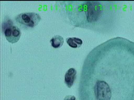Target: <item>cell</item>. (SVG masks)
<instances>
[{
	"label": "cell",
	"instance_id": "1",
	"mask_svg": "<svg viewBox=\"0 0 134 100\" xmlns=\"http://www.w3.org/2000/svg\"><path fill=\"white\" fill-rule=\"evenodd\" d=\"M79 100H134V42L122 37L94 48L84 61Z\"/></svg>",
	"mask_w": 134,
	"mask_h": 100
},
{
	"label": "cell",
	"instance_id": "2",
	"mask_svg": "<svg viewBox=\"0 0 134 100\" xmlns=\"http://www.w3.org/2000/svg\"><path fill=\"white\" fill-rule=\"evenodd\" d=\"M60 5L71 25L102 33L112 30L119 11L115 1H62Z\"/></svg>",
	"mask_w": 134,
	"mask_h": 100
},
{
	"label": "cell",
	"instance_id": "3",
	"mask_svg": "<svg viewBox=\"0 0 134 100\" xmlns=\"http://www.w3.org/2000/svg\"><path fill=\"white\" fill-rule=\"evenodd\" d=\"M2 30L6 40L10 43H14L19 41L21 35L20 29L14 25L10 19H5L2 23Z\"/></svg>",
	"mask_w": 134,
	"mask_h": 100
},
{
	"label": "cell",
	"instance_id": "4",
	"mask_svg": "<svg viewBox=\"0 0 134 100\" xmlns=\"http://www.w3.org/2000/svg\"><path fill=\"white\" fill-rule=\"evenodd\" d=\"M16 21L20 26L27 28H33L41 21V17L35 12H24L16 17Z\"/></svg>",
	"mask_w": 134,
	"mask_h": 100
},
{
	"label": "cell",
	"instance_id": "5",
	"mask_svg": "<svg viewBox=\"0 0 134 100\" xmlns=\"http://www.w3.org/2000/svg\"><path fill=\"white\" fill-rule=\"evenodd\" d=\"M77 71L74 68L69 69L65 75V83L68 87L70 88L76 79Z\"/></svg>",
	"mask_w": 134,
	"mask_h": 100
},
{
	"label": "cell",
	"instance_id": "6",
	"mask_svg": "<svg viewBox=\"0 0 134 100\" xmlns=\"http://www.w3.org/2000/svg\"><path fill=\"white\" fill-rule=\"evenodd\" d=\"M66 41L69 46L73 48H76L81 47L83 44V41L77 37H69L67 38Z\"/></svg>",
	"mask_w": 134,
	"mask_h": 100
},
{
	"label": "cell",
	"instance_id": "7",
	"mask_svg": "<svg viewBox=\"0 0 134 100\" xmlns=\"http://www.w3.org/2000/svg\"><path fill=\"white\" fill-rule=\"evenodd\" d=\"M52 46L54 48H58L63 46L64 43V39L60 35H55L50 40Z\"/></svg>",
	"mask_w": 134,
	"mask_h": 100
},
{
	"label": "cell",
	"instance_id": "8",
	"mask_svg": "<svg viewBox=\"0 0 134 100\" xmlns=\"http://www.w3.org/2000/svg\"><path fill=\"white\" fill-rule=\"evenodd\" d=\"M64 100H76V98L74 96L68 95L65 97Z\"/></svg>",
	"mask_w": 134,
	"mask_h": 100
}]
</instances>
